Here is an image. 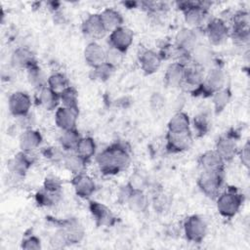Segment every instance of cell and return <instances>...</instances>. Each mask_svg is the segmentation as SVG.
<instances>
[{
	"label": "cell",
	"instance_id": "obj_12",
	"mask_svg": "<svg viewBox=\"0 0 250 250\" xmlns=\"http://www.w3.org/2000/svg\"><path fill=\"white\" fill-rule=\"evenodd\" d=\"M68 244L79 243L85 235V230L82 224L77 219H66L63 221H60V229Z\"/></svg>",
	"mask_w": 250,
	"mask_h": 250
},
{
	"label": "cell",
	"instance_id": "obj_27",
	"mask_svg": "<svg viewBox=\"0 0 250 250\" xmlns=\"http://www.w3.org/2000/svg\"><path fill=\"white\" fill-rule=\"evenodd\" d=\"M61 103L60 94L45 86L38 91V104L46 110H55Z\"/></svg>",
	"mask_w": 250,
	"mask_h": 250
},
{
	"label": "cell",
	"instance_id": "obj_38",
	"mask_svg": "<svg viewBox=\"0 0 250 250\" xmlns=\"http://www.w3.org/2000/svg\"><path fill=\"white\" fill-rule=\"evenodd\" d=\"M124 52L109 46V48L105 50V63L112 66L113 68H116L122 63L124 60Z\"/></svg>",
	"mask_w": 250,
	"mask_h": 250
},
{
	"label": "cell",
	"instance_id": "obj_2",
	"mask_svg": "<svg viewBox=\"0 0 250 250\" xmlns=\"http://www.w3.org/2000/svg\"><path fill=\"white\" fill-rule=\"evenodd\" d=\"M217 198V210L224 218L234 217L243 202V196L234 188H229L223 192H220Z\"/></svg>",
	"mask_w": 250,
	"mask_h": 250
},
{
	"label": "cell",
	"instance_id": "obj_10",
	"mask_svg": "<svg viewBox=\"0 0 250 250\" xmlns=\"http://www.w3.org/2000/svg\"><path fill=\"white\" fill-rule=\"evenodd\" d=\"M31 152L21 151L14 155L7 162V168L14 177H23L33 163Z\"/></svg>",
	"mask_w": 250,
	"mask_h": 250
},
{
	"label": "cell",
	"instance_id": "obj_47",
	"mask_svg": "<svg viewBox=\"0 0 250 250\" xmlns=\"http://www.w3.org/2000/svg\"><path fill=\"white\" fill-rule=\"evenodd\" d=\"M237 154L239 155V159L242 163L243 166L246 168H249V163H250V145L249 142H246L245 145L242 146L240 150H238Z\"/></svg>",
	"mask_w": 250,
	"mask_h": 250
},
{
	"label": "cell",
	"instance_id": "obj_41",
	"mask_svg": "<svg viewBox=\"0 0 250 250\" xmlns=\"http://www.w3.org/2000/svg\"><path fill=\"white\" fill-rule=\"evenodd\" d=\"M127 185L132 190H145L147 186V179L140 172H134L128 180Z\"/></svg>",
	"mask_w": 250,
	"mask_h": 250
},
{
	"label": "cell",
	"instance_id": "obj_5",
	"mask_svg": "<svg viewBox=\"0 0 250 250\" xmlns=\"http://www.w3.org/2000/svg\"><path fill=\"white\" fill-rule=\"evenodd\" d=\"M226 80V73L221 67H211L205 74L202 85L193 94H207L211 97L213 93L225 88Z\"/></svg>",
	"mask_w": 250,
	"mask_h": 250
},
{
	"label": "cell",
	"instance_id": "obj_44",
	"mask_svg": "<svg viewBox=\"0 0 250 250\" xmlns=\"http://www.w3.org/2000/svg\"><path fill=\"white\" fill-rule=\"evenodd\" d=\"M43 188L54 193H60L62 189V182L55 176H48L44 180Z\"/></svg>",
	"mask_w": 250,
	"mask_h": 250
},
{
	"label": "cell",
	"instance_id": "obj_39",
	"mask_svg": "<svg viewBox=\"0 0 250 250\" xmlns=\"http://www.w3.org/2000/svg\"><path fill=\"white\" fill-rule=\"evenodd\" d=\"M114 69L115 68L104 62L92 69V78L99 81H106L108 78L111 77Z\"/></svg>",
	"mask_w": 250,
	"mask_h": 250
},
{
	"label": "cell",
	"instance_id": "obj_11",
	"mask_svg": "<svg viewBox=\"0 0 250 250\" xmlns=\"http://www.w3.org/2000/svg\"><path fill=\"white\" fill-rule=\"evenodd\" d=\"M192 144V134L186 132H167L166 147L170 152H182L190 147Z\"/></svg>",
	"mask_w": 250,
	"mask_h": 250
},
{
	"label": "cell",
	"instance_id": "obj_9",
	"mask_svg": "<svg viewBox=\"0 0 250 250\" xmlns=\"http://www.w3.org/2000/svg\"><path fill=\"white\" fill-rule=\"evenodd\" d=\"M31 104V99L25 92H15L8 100L9 111L15 117H21L28 114Z\"/></svg>",
	"mask_w": 250,
	"mask_h": 250
},
{
	"label": "cell",
	"instance_id": "obj_16",
	"mask_svg": "<svg viewBox=\"0 0 250 250\" xmlns=\"http://www.w3.org/2000/svg\"><path fill=\"white\" fill-rule=\"evenodd\" d=\"M71 184L76 195L84 199L89 198L96 190L95 181L85 173L74 175Z\"/></svg>",
	"mask_w": 250,
	"mask_h": 250
},
{
	"label": "cell",
	"instance_id": "obj_20",
	"mask_svg": "<svg viewBox=\"0 0 250 250\" xmlns=\"http://www.w3.org/2000/svg\"><path fill=\"white\" fill-rule=\"evenodd\" d=\"M77 117H78V111H75L73 109H70L62 105L56 109L55 123L62 131L74 129L76 128Z\"/></svg>",
	"mask_w": 250,
	"mask_h": 250
},
{
	"label": "cell",
	"instance_id": "obj_24",
	"mask_svg": "<svg viewBox=\"0 0 250 250\" xmlns=\"http://www.w3.org/2000/svg\"><path fill=\"white\" fill-rule=\"evenodd\" d=\"M215 150L220 154L225 162H228L237 154L238 146L233 137L223 136L217 141Z\"/></svg>",
	"mask_w": 250,
	"mask_h": 250
},
{
	"label": "cell",
	"instance_id": "obj_34",
	"mask_svg": "<svg viewBox=\"0 0 250 250\" xmlns=\"http://www.w3.org/2000/svg\"><path fill=\"white\" fill-rule=\"evenodd\" d=\"M27 70V81L28 83L38 91L43 87L47 86V78L38 64H34L30 66Z\"/></svg>",
	"mask_w": 250,
	"mask_h": 250
},
{
	"label": "cell",
	"instance_id": "obj_36",
	"mask_svg": "<svg viewBox=\"0 0 250 250\" xmlns=\"http://www.w3.org/2000/svg\"><path fill=\"white\" fill-rule=\"evenodd\" d=\"M212 99V104L214 106V109L217 113L223 111L226 106L229 104L231 99V93L229 88H223L215 93L212 94L211 96Z\"/></svg>",
	"mask_w": 250,
	"mask_h": 250
},
{
	"label": "cell",
	"instance_id": "obj_19",
	"mask_svg": "<svg viewBox=\"0 0 250 250\" xmlns=\"http://www.w3.org/2000/svg\"><path fill=\"white\" fill-rule=\"evenodd\" d=\"M187 65L181 62H172L168 65L164 74V82L167 87L177 88L182 86Z\"/></svg>",
	"mask_w": 250,
	"mask_h": 250
},
{
	"label": "cell",
	"instance_id": "obj_29",
	"mask_svg": "<svg viewBox=\"0 0 250 250\" xmlns=\"http://www.w3.org/2000/svg\"><path fill=\"white\" fill-rule=\"evenodd\" d=\"M100 16L106 31L111 32L114 29L123 25V17L117 10L113 8L104 9L100 14Z\"/></svg>",
	"mask_w": 250,
	"mask_h": 250
},
{
	"label": "cell",
	"instance_id": "obj_46",
	"mask_svg": "<svg viewBox=\"0 0 250 250\" xmlns=\"http://www.w3.org/2000/svg\"><path fill=\"white\" fill-rule=\"evenodd\" d=\"M194 128L201 135H204L206 133L208 129V119L205 114L201 113L194 117Z\"/></svg>",
	"mask_w": 250,
	"mask_h": 250
},
{
	"label": "cell",
	"instance_id": "obj_8",
	"mask_svg": "<svg viewBox=\"0 0 250 250\" xmlns=\"http://www.w3.org/2000/svg\"><path fill=\"white\" fill-rule=\"evenodd\" d=\"M198 44V35L195 29L184 27L175 36V47L183 55H189Z\"/></svg>",
	"mask_w": 250,
	"mask_h": 250
},
{
	"label": "cell",
	"instance_id": "obj_26",
	"mask_svg": "<svg viewBox=\"0 0 250 250\" xmlns=\"http://www.w3.org/2000/svg\"><path fill=\"white\" fill-rule=\"evenodd\" d=\"M225 161L220 154L214 150H207L199 157V165L203 171H220L224 170Z\"/></svg>",
	"mask_w": 250,
	"mask_h": 250
},
{
	"label": "cell",
	"instance_id": "obj_43",
	"mask_svg": "<svg viewBox=\"0 0 250 250\" xmlns=\"http://www.w3.org/2000/svg\"><path fill=\"white\" fill-rule=\"evenodd\" d=\"M229 35L233 39V42H235V44L237 45L244 46L249 43V39H250L249 29H231V31L229 32Z\"/></svg>",
	"mask_w": 250,
	"mask_h": 250
},
{
	"label": "cell",
	"instance_id": "obj_23",
	"mask_svg": "<svg viewBox=\"0 0 250 250\" xmlns=\"http://www.w3.org/2000/svg\"><path fill=\"white\" fill-rule=\"evenodd\" d=\"M161 62L162 59L159 53H156L152 50H145L141 53L139 58L140 66L144 73L146 75L155 73L159 69Z\"/></svg>",
	"mask_w": 250,
	"mask_h": 250
},
{
	"label": "cell",
	"instance_id": "obj_6",
	"mask_svg": "<svg viewBox=\"0 0 250 250\" xmlns=\"http://www.w3.org/2000/svg\"><path fill=\"white\" fill-rule=\"evenodd\" d=\"M184 233L188 241L200 243L206 236L207 225L201 217L197 215L189 216L184 223Z\"/></svg>",
	"mask_w": 250,
	"mask_h": 250
},
{
	"label": "cell",
	"instance_id": "obj_48",
	"mask_svg": "<svg viewBox=\"0 0 250 250\" xmlns=\"http://www.w3.org/2000/svg\"><path fill=\"white\" fill-rule=\"evenodd\" d=\"M165 99L162 97L160 93H153V95L150 97V105L153 109H160L164 104Z\"/></svg>",
	"mask_w": 250,
	"mask_h": 250
},
{
	"label": "cell",
	"instance_id": "obj_15",
	"mask_svg": "<svg viewBox=\"0 0 250 250\" xmlns=\"http://www.w3.org/2000/svg\"><path fill=\"white\" fill-rule=\"evenodd\" d=\"M189 58L192 64L199 66L202 69L211 67V65L214 63V53L212 49L205 44L198 43L190 52Z\"/></svg>",
	"mask_w": 250,
	"mask_h": 250
},
{
	"label": "cell",
	"instance_id": "obj_31",
	"mask_svg": "<svg viewBox=\"0 0 250 250\" xmlns=\"http://www.w3.org/2000/svg\"><path fill=\"white\" fill-rule=\"evenodd\" d=\"M168 132H186L190 131V120L188 115L184 111L176 112L168 122Z\"/></svg>",
	"mask_w": 250,
	"mask_h": 250
},
{
	"label": "cell",
	"instance_id": "obj_40",
	"mask_svg": "<svg viewBox=\"0 0 250 250\" xmlns=\"http://www.w3.org/2000/svg\"><path fill=\"white\" fill-rule=\"evenodd\" d=\"M36 201L41 206H51L58 202L60 198V193H54L50 192L46 189H42L41 191H38L35 195Z\"/></svg>",
	"mask_w": 250,
	"mask_h": 250
},
{
	"label": "cell",
	"instance_id": "obj_1",
	"mask_svg": "<svg viewBox=\"0 0 250 250\" xmlns=\"http://www.w3.org/2000/svg\"><path fill=\"white\" fill-rule=\"evenodd\" d=\"M96 161L101 172L105 175H114L125 170L130 162L129 150L121 144H113L99 152Z\"/></svg>",
	"mask_w": 250,
	"mask_h": 250
},
{
	"label": "cell",
	"instance_id": "obj_45",
	"mask_svg": "<svg viewBox=\"0 0 250 250\" xmlns=\"http://www.w3.org/2000/svg\"><path fill=\"white\" fill-rule=\"evenodd\" d=\"M21 248L27 250H39L41 249V241L35 235L27 236L21 241Z\"/></svg>",
	"mask_w": 250,
	"mask_h": 250
},
{
	"label": "cell",
	"instance_id": "obj_32",
	"mask_svg": "<svg viewBox=\"0 0 250 250\" xmlns=\"http://www.w3.org/2000/svg\"><path fill=\"white\" fill-rule=\"evenodd\" d=\"M80 139L81 136L79 132L74 128L62 131V134L59 137V143L61 145V148L64 151H73Z\"/></svg>",
	"mask_w": 250,
	"mask_h": 250
},
{
	"label": "cell",
	"instance_id": "obj_4",
	"mask_svg": "<svg viewBox=\"0 0 250 250\" xmlns=\"http://www.w3.org/2000/svg\"><path fill=\"white\" fill-rule=\"evenodd\" d=\"M224 184V170L203 171L197 179L200 190L207 196L216 198L221 192Z\"/></svg>",
	"mask_w": 250,
	"mask_h": 250
},
{
	"label": "cell",
	"instance_id": "obj_3",
	"mask_svg": "<svg viewBox=\"0 0 250 250\" xmlns=\"http://www.w3.org/2000/svg\"><path fill=\"white\" fill-rule=\"evenodd\" d=\"M179 8L183 11L184 20L188 28L198 29L205 22L208 7L204 2H181Z\"/></svg>",
	"mask_w": 250,
	"mask_h": 250
},
{
	"label": "cell",
	"instance_id": "obj_42",
	"mask_svg": "<svg viewBox=\"0 0 250 250\" xmlns=\"http://www.w3.org/2000/svg\"><path fill=\"white\" fill-rule=\"evenodd\" d=\"M232 29H249V14L247 12L239 11L233 16Z\"/></svg>",
	"mask_w": 250,
	"mask_h": 250
},
{
	"label": "cell",
	"instance_id": "obj_25",
	"mask_svg": "<svg viewBox=\"0 0 250 250\" xmlns=\"http://www.w3.org/2000/svg\"><path fill=\"white\" fill-rule=\"evenodd\" d=\"M42 143V135L34 129L22 131L19 137V146L21 151L31 152L36 149Z\"/></svg>",
	"mask_w": 250,
	"mask_h": 250
},
{
	"label": "cell",
	"instance_id": "obj_14",
	"mask_svg": "<svg viewBox=\"0 0 250 250\" xmlns=\"http://www.w3.org/2000/svg\"><path fill=\"white\" fill-rule=\"evenodd\" d=\"M89 209L98 226L111 227L115 224L116 217L105 205L97 201H91Z\"/></svg>",
	"mask_w": 250,
	"mask_h": 250
},
{
	"label": "cell",
	"instance_id": "obj_22",
	"mask_svg": "<svg viewBox=\"0 0 250 250\" xmlns=\"http://www.w3.org/2000/svg\"><path fill=\"white\" fill-rule=\"evenodd\" d=\"M84 60L92 68L105 62V50L98 42L88 43L84 49Z\"/></svg>",
	"mask_w": 250,
	"mask_h": 250
},
{
	"label": "cell",
	"instance_id": "obj_18",
	"mask_svg": "<svg viewBox=\"0 0 250 250\" xmlns=\"http://www.w3.org/2000/svg\"><path fill=\"white\" fill-rule=\"evenodd\" d=\"M82 32L91 38L97 39L103 37L106 30L103 24L100 14L89 15L82 22Z\"/></svg>",
	"mask_w": 250,
	"mask_h": 250
},
{
	"label": "cell",
	"instance_id": "obj_35",
	"mask_svg": "<svg viewBox=\"0 0 250 250\" xmlns=\"http://www.w3.org/2000/svg\"><path fill=\"white\" fill-rule=\"evenodd\" d=\"M61 104L62 106L73 109L79 112L78 106V93L75 88L72 86H68L62 92L60 93Z\"/></svg>",
	"mask_w": 250,
	"mask_h": 250
},
{
	"label": "cell",
	"instance_id": "obj_33",
	"mask_svg": "<svg viewBox=\"0 0 250 250\" xmlns=\"http://www.w3.org/2000/svg\"><path fill=\"white\" fill-rule=\"evenodd\" d=\"M97 146L93 138L91 137H81L74 151L83 157L85 160L89 161L96 154Z\"/></svg>",
	"mask_w": 250,
	"mask_h": 250
},
{
	"label": "cell",
	"instance_id": "obj_17",
	"mask_svg": "<svg viewBox=\"0 0 250 250\" xmlns=\"http://www.w3.org/2000/svg\"><path fill=\"white\" fill-rule=\"evenodd\" d=\"M204 69L194 64L187 65L185 70L184 81L181 87L187 86V90L194 93L203 83L204 80Z\"/></svg>",
	"mask_w": 250,
	"mask_h": 250
},
{
	"label": "cell",
	"instance_id": "obj_21",
	"mask_svg": "<svg viewBox=\"0 0 250 250\" xmlns=\"http://www.w3.org/2000/svg\"><path fill=\"white\" fill-rule=\"evenodd\" d=\"M34 54L26 47H19L15 49L11 55V65L14 68H25L36 64Z\"/></svg>",
	"mask_w": 250,
	"mask_h": 250
},
{
	"label": "cell",
	"instance_id": "obj_28",
	"mask_svg": "<svg viewBox=\"0 0 250 250\" xmlns=\"http://www.w3.org/2000/svg\"><path fill=\"white\" fill-rule=\"evenodd\" d=\"M87 160H85L83 157L78 155L74 150L73 151H65L62 163L66 170H68L70 173L74 175H78L81 173H84Z\"/></svg>",
	"mask_w": 250,
	"mask_h": 250
},
{
	"label": "cell",
	"instance_id": "obj_13",
	"mask_svg": "<svg viewBox=\"0 0 250 250\" xmlns=\"http://www.w3.org/2000/svg\"><path fill=\"white\" fill-rule=\"evenodd\" d=\"M133 39H134L133 31L130 28L122 25L110 32L108 41H109V46L126 53V51L132 45Z\"/></svg>",
	"mask_w": 250,
	"mask_h": 250
},
{
	"label": "cell",
	"instance_id": "obj_30",
	"mask_svg": "<svg viewBox=\"0 0 250 250\" xmlns=\"http://www.w3.org/2000/svg\"><path fill=\"white\" fill-rule=\"evenodd\" d=\"M126 204L132 211L136 213H143L146 211L148 207V199L144 190H132Z\"/></svg>",
	"mask_w": 250,
	"mask_h": 250
},
{
	"label": "cell",
	"instance_id": "obj_37",
	"mask_svg": "<svg viewBox=\"0 0 250 250\" xmlns=\"http://www.w3.org/2000/svg\"><path fill=\"white\" fill-rule=\"evenodd\" d=\"M47 86L60 94L69 86L68 79L64 74L61 72H55L49 75V77L47 78Z\"/></svg>",
	"mask_w": 250,
	"mask_h": 250
},
{
	"label": "cell",
	"instance_id": "obj_7",
	"mask_svg": "<svg viewBox=\"0 0 250 250\" xmlns=\"http://www.w3.org/2000/svg\"><path fill=\"white\" fill-rule=\"evenodd\" d=\"M205 34L212 45H220L229 36V29L224 20L213 18L206 23Z\"/></svg>",
	"mask_w": 250,
	"mask_h": 250
}]
</instances>
